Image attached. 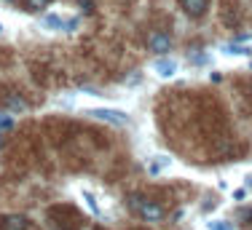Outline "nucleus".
Returning a JSON list of instances; mask_svg holds the SVG:
<instances>
[{
    "label": "nucleus",
    "mask_w": 252,
    "mask_h": 230,
    "mask_svg": "<svg viewBox=\"0 0 252 230\" xmlns=\"http://www.w3.org/2000/svg\"><path fill=\"white\" fill-rule=\"evenodd\" d=\"M126 203H129V209L134 211V214H140L142 220H148V222L164 220V209L156 206L153 201H148V198H142V196H129V198H126Z\"/></svg>",
    "instance_id": "nucleus-1"
},
{
    "label": "nucleus",
    "mask_w": 252,
    "mask_h": 230,
    "mask_svg": "<svg viewBox=\"0 0 252 230\" xmlns=\"http://www.w3.org/2000/svg\"><path fill=\"white\" fill-rule=\"evenodd\" d=\"M86 115L97 120H105V123H113V126H126L129 123V115L124 110H113V107H97V110H86Z\"/></svg>",
    "instance_id": "nucleus-2"
},
{
    "label": "nucleus",
    "mask_w": 252,
    "mask_h": 230,
    "mask_svg": "<svg viewBox=\"0 0 252 230\" xmlns=\"http://www.w3.org/2000/svg\"><path fill=\"white\" fill-rule=\"evenodd\" d=\"M151 70H153L158 78H164V81H166V78H175V75H177L180 62H177L175 57H161V59H156V62H153Z\"/></svg>",
    "instance_id": "nucleus-3"
},
{
    "label": "nucleus",
    "mask_w": 252,
    "mask_h": 230,
    "mask_svg": "<svg viewBox=\"0 0 252 230\" xmlns=\"http://www.w3.org/2000/svg\"><path fill=\"white\" fill-rule=\"evenodd\" d=\"M148 46L156 54H166V51H172V38L166 32H151L148 35Z\"/></svg>",
    "instance_id": "nucleus-4"
},
{
    "label": "nucleus",
    "mask_w": 252,
    "mask_h": 230,
    "mask_svg": "<svg viewBox=\"0 0 252 230\" xmlns=\"http://www.w3.org/2000/svg\"><path fill=\"white\" fill-rule=\"evenodd\" d=\"M183 8L188 16H204V11L209 8V0H183Z\"/></svg>",
    "instance_id": "nucleus-5"
},
{
    "label": "nucleus",
    "mask_w": 252,
    "mask_h": 230,
    "mask_svg": "<svg viewBox=\"0 0 252 230\" xmlns=\"http://www.w3.org/2000/svg\"><path fill=\"white\" fill-rule=\"evenodd\" d=\"M223 54H228V57H252V48L250 46H242L239 40H233V43H225L223 46Z\"/></svg>",
    "instance_id": "nucleus-6"
},
{
    "label": "nucleus",
    "mask_w": 252,
    "mask_h": 230,
    "mask_svg": "<svg viewBox=\"0 0 252 230\" xmlns=\"http://www.w3.org/2000/svg\"><path fill=\"white\" fill-rule=\"evenodd\" d=\"M169 163H172V158H166V155H153V161L148 163V174H151V177H158L161 169H166Z\"/></svg>",
    "instance_id": "nucleus-7"
},
{
    "label": "nucleus",
    "mask_w": 252,
    "mask_h": 230,
    "mask_svg": "<svg viewBox=\"0 0 252 230\" xmlns=\"http://www.w3.org/2000/svg\"><path fill=\"white\" fill-rule=\"evenodd\" d=\"M5 105H8V110L11 113H27V102L22 99V96H5Z\"/></svg>",
    "instance_id": "nucleus-8"
},
{
    "label": "nucleus",
    "mask_w": 252,
    "mask_h": 230,
    "mask_svg": "<svg viewBox=\"0 0 252 230\" xmlns=\"http://www.w3.org/2000/svg\"><path fill=\"white\" fill-rule=\"evenodd\" d=\"M43 27H49V29H62V27H64V19H62V16H57V14H46V16H43Z\"/></svg>",
    "instance_id": "nucleus-9"
},
{
    "label": "nucleus",
    "mask_w": 252,
    "mask_h": 230,
    "mask_svg": "<svg viewBox=\"0 0 252 230\" xmlns=\"http://www.w3.org/2000/svg\"><path fill=\"white\" fill-rule=\"evenodd\" d=\"M204 228H207V230H236V225L228 222V220H212V222H207Z\"/></svg>",
    "instance_id": "nucleus-10"
},
{
    "label": "nucleus",
    "mask_w": 252,
    "mask_h": 230,
    "mask_svg": "<svg viewBox=\"0 0 252 230\" xmlns=\"http://www.w3.org/2000/svg\"><path fill=\"white\" fill-rule=\"evenodd\" d=\"M83 201H86V206L92 209L94 214H102V209L97 206V201H94V196H92V193H89V190H83Z\"/></svg>",
    "instance_id": "nucleus-11"
},
{
    "label": "nucleus",
    "mask_w": 252,
    "mask_h": 230,
    "mask_svg": "<svg viewBox=\"0 0 252 230\" xmlns=\"http://www.w3.org/2000/svg\"><path fill=\"white\" fill-rule=\"evenodd\" d=\"M49 3H51V0H25V5L30 11H40V8H46Z\"/></svg>",
    "instance_id": "nucleus-12"
},
{
    "label": "nucleus",
    "mask_w": 252,
    "mask_h": 230,
    "mask_svg": "<svg viewBox=\"0 0 252 230\" xmlns=\"http://www.w3.org/2000/svg\"><path fill=\"white\" fill-rule=\"evenodd\" d=\"M209 57L207 54H196V57H190V64H207Z\"/></svg>",
    "instance_id": "nucleus-13"
},
{
    "label": "nucleus",
    "mask_w": 252,
    "mask_h": 230,
    "mask_svg": "<svg viewBox=\"0 0 252 230\" xmlns=\"http://www.w3.org/2000/svg\"><path fill=\"white\" fill-rule=\"evenodd\" d=\"M11 126H14V120H11L8 115H5V118H0V131H8Z\"/></svg>",
    "instance_id": "nucleus-14"
},
{
    "label": "nucleus",
    "mask_w": 252,
    "mask_h": 230,
    "mask_svg": "<svg viewBox=\"0 0 252 230\" xmlns=\"http://www.w3.org/2000/svg\"><path fill=\"white\" fill-rule=\"evenodd\" d=\"M81 8L86 11V14H92V11H94V0H81Z\"/></svg>",
    "instance_id": "nucleus-15"
},
{
    "label": "nucleus",
    "mask_w": 252,
    "mask_h": 230,
    "mask_svg": "<svg viewBox=\"0 0 252 230\" xmlns=\"http://www.w3.org/2000/svg\"><path fill=\"white\" fill-rule=\"evenodd\" d=\"M244 196H247V190H244V187H239V190H233V201H244Z\"/></svg>",
    "instance_id": "nucleus-16"
},
{
    "label": "nucleus",
    "mask_w": 252,
    "mask_h": 230,
    "mask_svg": "<svg viewBox=\"0 0 252 230\" xmlns=\"http://www.w3.org/2000/svg\"><path fill=\"white\" fill-rule=\"evenodd\" d=\"M140 81H142V75H140V72H137V75H131L129 81H126V86H137V83H140Z\"/></svg>",
    "instance_id": "nucleus-17"
},
{
    "label": "nucleus",
    "mask_w": 252,
    "mask_h": 230,
    "mask_svg": "<svg viewBox=\"0 0 252 230\" xmlns=\"http://www.w3.org/2000/svg\"><path fill=\"white\" fill-rule=\"evenodd\" d=\"M250 70H252V59H250Z\"/></svg>",
    "instance_id": "nucleus-18"
},
{
    "label": "nucleus",
    "mask_w": 252,
    "mask_h": 230,
    "mask_svg": "<svg viewBox=\"0 0 252 230\" xmlns=\"http://www.w3.org/2000/svg\"><path fill=\"white\" fill-rule=\"evenodd\" d=\"M0 32H3V24H0Z\"/></svg>",
    "instance_id": "nucleus-19"
},
{
    "label": "nucleus",
    "mask_w": 252,
    "mask_h": 230,
    "mask_svg": "<svg viewBox=\"0 0 252 230\" xmlns=\"http://www.w3.org/2000/svg\"><path fill=\"white\" fill-rule=\"evenodd\" d=\"M250 230H252V228H250Z\"/></svg>",
    "instance_id": "nucleus-20"
}]
</instances>
